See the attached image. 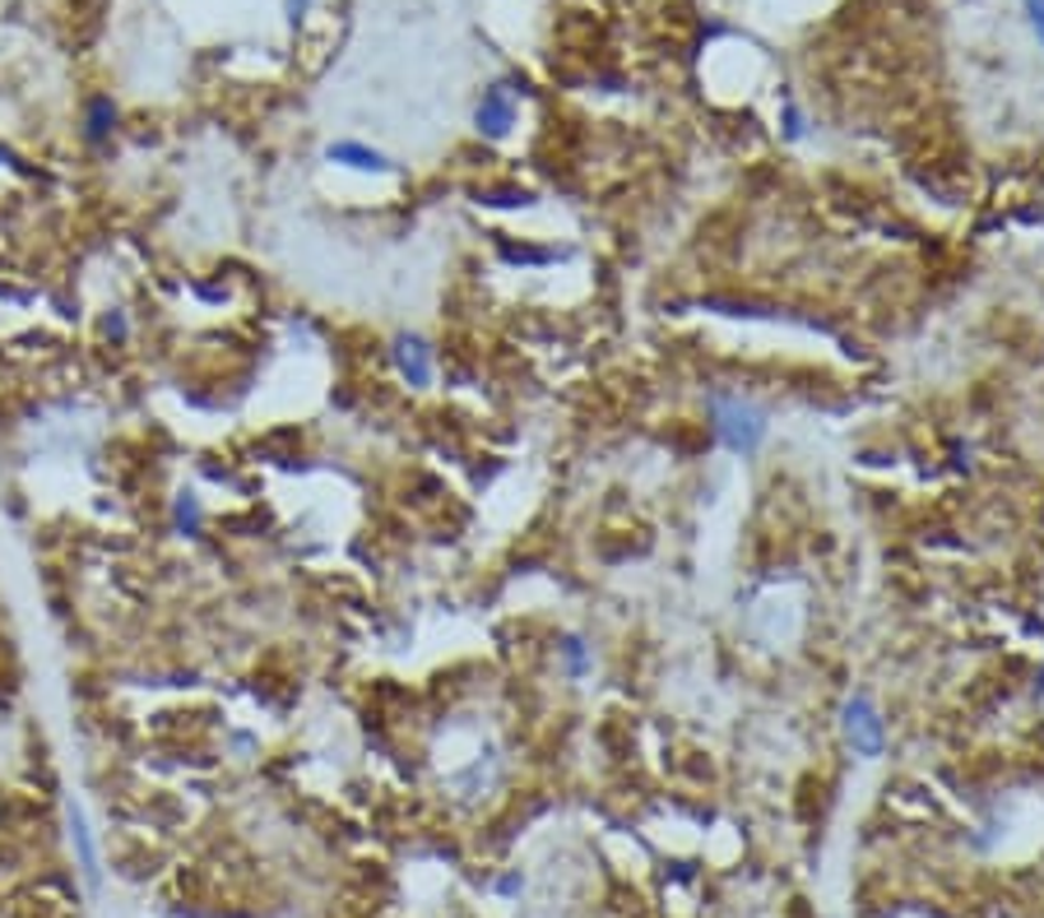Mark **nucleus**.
I'll return each instance as SVG.
<instances>
[{
	"label": "nucleus",
	"mask_w": 1044,
	"mask_h": 918,
	"mask_svg": "<svg viewBox=\"0 0 1044 918\" xmlns=\"http://www.w3.org/2000/svg\"><path fill=\"white\" fill-rule=\"evenodd\" d=\"M325 159L330 163H344V168H358V172H390V159L381 149H367L358 140H340V144H330L325 149Z\"/></svg>",
	"instance_id": "nucleus-5"
},
{
	"label": "nucleus",
	"mask_w": 1044,
	"mask_h": 918,
	"mask_svg": "<svg viewBox=\"0 0 1044 918\" xmlns=\"http://www.w3.org/2000/svg\"><path fill=\"white\" fill-rule=\"evenodd\" d=\"M1031 6V24H1035V33L1044 37V0H1026Z\"/></svg>",
	"instance_id": "nucleus-7"
},
{
	"label": "nucleus",
	"mask_w": 1044,
	"mask_h": 918,
	"mask_svg": "<svg viewBox=\"0 0 1044 918\" xmlns=\"http://www.w3.org/2000/svg\"><path fill=\"white\" fill-rule=\"evenodd\" d=\"M562 659H567V673L571 678H585L590 668H594V659H590V649H585V640L581 636H562Z\"/></svg>",
	"instance_id": "nucleus-6"
},
{
	"label": "nucleus",
	"mask_w": 1044,
	"mask_h": 918,
	"mask_svg": "<svg viewBox=\"0 0 1044 918\" xmlns=\"http://www.w3.org/2000/svg\"><path fill=\"white\" fill-rule=\"evenodd\" d=\"M706 409H710V428H715L720 445L724 451H734L743 460H752L766 445L771 436V413L757 404V399H747L739 390H715L706 399Z\"/></svg>",
	"instance_id": "nucleus-1"
},
{
	"label": "nucleus",
	"mask_w": 1044,
	"mask_h": 918,
	"mask_svg": "<svg viewBox=\"0 0 1044 918\" xmlns=\"http://www.w3.org/2000/svg\"><path fill=\"white\" fill-rule=\"evenodd\" d=\"M395 363L405 371L409 386H428L432 380V348L423 339H413V334H399L395 339Z\"/></svg>",
	"instance_id": "nucleus-4"
},
{
	"label": "nucleus",
	"mask_w": 1044,
	"mask_h": 918,
	"mask_svg": "<svg viewBox=\"0 0 1044 918\" xmlns=\"http://www.w3.org/2000/svg\"><path fill=\"white\" fill-rule=\"evenodd\" d=\"M840 728H846V743L854 747V756H863V760L882 756V747H886V724H882V710L873 705V696L854 691V696L846 701V710H840Z\"/></svg>",
	"instance_id": "nucleus-2"
},
{
	"label": "nucleus",
	"mask_w": 1044,
	"mask_h": 918,
	"mask_svg": "<svg viewBox=\"0 0 1044 918\" xmlns=\"http://www.w3.org/2000/svg\"><path fill=\"white\" fill-rule=\"evenodd\" d=\"M474 121H478V130H483V136L502 140L506 130L516 126V94H510L506 84L487 88V94H483V102H478V111H474Z\"/></svg>",
	"instance_id": "nucleus-3"
}]
</instances>
